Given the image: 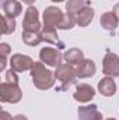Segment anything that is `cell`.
I'll list each match as a JSON object with an SVG mask.
<instances>
[{"mask_svg": "<svg viewBox=\"0 0 119 120\" xmlns=\"http://www.w3.org/2000/svg\"><path fill=\"white\" fill-rule=\"evenodd\" d=\"M31 78H32L34 85L41 91L51 90L56 81L55 71L45 67V64L42 61H35L34 67L31 68Z\"/></svg>", "mask_w": 119, "mask_h": 120, "instance_id": "obj_1", "label": "cell"}, {"mask_svg": "<svg viewBox=\"0 0 119 120\" xmlns=\"http://www.w3.org/2000/svg\"><path fill=\"white\" fill-rule=\"evenodd\" d=\"M55 78L62 82V87L59 88L60 91L69 90V87L73 85L76 78H77L76 67H73V66H70L67 63L60 64L59 67H56V70H55Z\"/></svg>", "mask_w": 119, "mask_h": 120, "instance_id": "obj_2", "label": "cell"}, {"mask_svg": "<svg viewBox=\"0 0 119 120\" xmlns=\"http://www.w3.org/2000/svg\"><path fill=\"white\" fill-rule=\"evenodd\" d=\"M64 17L66 14L60 10L59 7H55V6H49L44 10V14H42V21H44V27H48V28H62V24L64 21Z\"/></svg>", "mask_w": 119, "mask_h": 120, "instance_id": "obj_3", "label": "cell"}, {"mask_svg": "<svg viewBox=\"0 0 119 120\" xmlns=\"http://www.w3.org/2000/svg\"><path fill=\"white\" fill-rule=\"evenodd\" d=\"M23 98V91L18 84L1 82L0 84V102L3 103H18Z\"/></svg>", "mask_w": 119, "mask_h": 120, "instance_id": "obj_4", "label": "cell"}, {"mask_svg": "<svg viewBox=\"0 0 119 120\" xmlns=\"http://www.w3.org/2000/svg\"><path fill=\"white\" fill-rule=\"evenodd\" d=\"M23 28L28 32H39L42 30L41 21H39V11L35 6H28L24 14L23 20Z\"/></svg>", "mask_w": 119, "mask_h": 120, "instance_id": "obj_5", "label": "cell"}, {"mask_svg": "<svg viewBox=\"0 0 119 120\" xmlns=\"http://www.w3.org/2000/svg\"><path fill=\"white\" fill-rule=\"evenodd\" d=\"M39 59L44 64L49 66V67H59L60 64H63V55L60 53L58 49L53 48H44L39 52Z\"/></svg>", "mask_w": 119, "mask_h": 120, "instance_id": "obj_6", "label": "cell"}, {"mask_svg": "<svg viewBox=\"0 0 119 120\" xmlns=\"http://www.w3.org/2000/svg\"><path fill=\"white\" fill-rule=\"evenodd\" d=\"M102 73L107 77H119V56L112 53V52H107V55L104 56L102 60Z\"/></svg>", "mask_w": 119, "mask_h": 120, "instance_id": "obj_7", "label": "cell"}, {"mask_svg": "<svg viewBox=\"0 0 119 120\" xmlns=\"http://www.w3.org/2000/svg\"><path fill=\"white\" fill-rule=\"evenodd\" d=\"M34 60L27 55L16 53L10 59V68H13L16 73H24L27 70H31L34 67Z\"/></svg>", "mask_w": 119, "mask_h": 120, "instance_id": "obj_8", "label": "cell"}, {"mask_svg": "<svg viewBox=\"0 0 119 120\" xmlns=\"http://www.w3.org/2000/svg\"><path fill=\"white\" fill-rule=\"evenodd\" d=\"M94 96H95V90L91 85H88V84L76 85V91L73 94V98L79 103H87V102L94 99Z\"/></svg>", "mask_w": 119, "mask_h": 120, "instance_id": "obj_9", "label": "cell"}, {"mask_svg": "<svg viewBox=\"0 0 119 120\" xmlns=\"http://www.w3.org/2000/svg\"><path fill=\"white\" fill-rule=\"evenodd\" d=\"M77 115H79V120H104L102 113L98 110L97 105L79 106Z\"/></svg>", "mask_w": 119, "mask_h": 120, "instance_id": "obj_10", "label": "cell"}, {"mask_svg": "<svg viewBox=\"0 0 119 120\" xmlns=\"http://www.w3.org/2000/svg\"><path fill=\"white\" fill-rule=\"evenodd\" d=\"M97 71V66L92 60L84 59L83 63H80L76 67V73H77V78H90L95 74Z\"/></svg>", "mask_w": 119, "mask_h": 120, "instance_id": "obj_11", "label": "cell"}, {"mask_svg": "<svg viewBox=\"0 0 119 120\" xmlns=\"http://www.w3.org/2000/svg\"><path fill=\"white\" fill-rule=\"evenodd\" d=\"M3 11H4V15L16 18L21 15L23 6L18 0H3Z\"/></svg>", "mask_w": 119, "mask_h": 120, "instance_id": "obj_12", "label": "cell"}, {"mask_svg": "<svg viewBox=\"0 0 119 120\" xmlns=\"http://www.w3.org/2000/svg\"><path fill=\"white\" fill-rule=\"evenodd\" d=\"M98 91L104 96H114L116 94V84L112 77H105L98 81Z\"/></svg>", "mask_w": 119, "mask_h": 120, "instance_id": "obj_13", "label": "cell"}, {"mask_svg": "<svg viewBox=\"0 0 119 120\" xmlns=\"http://www.w3.org/2000/svg\"><path fill=\"white\" fill-rule=\"evenodd\" d=\"M63 60H64V63H67L73 67H77L80 63H83L84 53H83V50H80L77 48H71L63 55Z\"/></svg>", "mask_w": 119, "mask_h": 120, "instance_id": "obj_14", "label": "cell"}, {"mask_svg": "<svg viewBox=\"0 0 119 120\" xmlns=\"http://www.w3.org/2000/svg\"><path fill=\"white\" fill-rule=\"evenodd\" d=\"M92 20H94V8L91 6H86L76 15V24L79 27H87L91 24Z\"/></svg>", "mask_w": 119, "mask_h": 120, "instance_id": "obj_15", "label": "cell"}, {"mask_svg": "<svg viewBox=\"0 0 119 120\" xmlns=\"http://www.w3.org/2000/svg\"><path fill=\"white\" fill-rule=\"evenodd\" d=\"M99 22H101V27L104 30L112 32L114 30H116V27H118V24H119V20H118V17L115 15L114 11H107V13H104L101 15Z\"/></svg>", "mask_w": 119, "mask_h": 120, "instance_id": "obj_16", "label": "cell"}, {"mask_svg": "<svg viewBox=\"0 0 119 120\" xmlns=\"http://www.w3.org/2000/svg\"><path fill=\"white\" fill-rule=\"evenodd\" d=\"M88 0H67L66 1V14H69L70 17H73L76 20V15L80 10H83L86 6H90Z\"/></svg>", "mask_w": 119, "mask_h": 120, "instance_id": "obj_17", "label": "cell"}, {"mask_svg": "<svg viewBox=\"0 0 119 120\" xmlns=\"http://www.w3.org/2000/svg\"><path fill=\"white\" fill-rule=\"evenodd\" d=\"M21 38H23V42L25 45H28V46H36L41 42H44L42 35H41V31L39 32H28V31H24L21 34Z\"/></svg>", "mask_w": 119, "mask_h": 120, "instance_id": "obj_18", "label": "cell"}, {"mask_svg": "<svg viewBox=\"0 0 119 120\" xmlns=\"http://www.w3.org/2000/svg\"><path fill=\"white\" fill-rule=\"evenodd\" d=\"M41 35H42L44 42H48V43H59V36H58L56 28H48V27H44L42 25Z\"/></svg>", "mask_w": 119, "mask_h": 120, "instance_id": "obj_19", "label": "cell"}, {"mask_svg": "<svg viewBox=\"0 0 119 120\" xmlns=\"http://www.w3.org/2000/svg\"><path fill=\"white\" fill-rule=\"evenodd\" d=\"M1 22H3V25H1V34L3 35H10V34H13L16 31V25H17L16 18L8 17V15H3Z\"/></svg>", "mask_w": 119, "mask_h": 120, "instance_id": "obj_20", "label": "cell"}, {"mask_svg": "<svg viewBox=\"0 0 119 120\" xmlns=\"http://www.w3.org/2000/svg\"><path fill=\"white\" fill-rule=\"evenodd\" d=\"M10 52H11V48H10V45H8V43H6V42L0 43V56H1V66H0V68H1V71H4V70H6L7 56H8V53H10Z\"/></svg>", "mask_w": 119, "mask_h": 120, "instance_id": "obj_21", "label": "cell"}, {"mask_svg": "<svg viewBox=\"0 0 119 120\" xmlns=\"http://www.w3.org/2000/svg\"><path fill=\"white\" fill-rule=\"evenodd\" d=\"M6 82L18 84V75H17V73H16L13 68H8V70L6 71Z\"/></svg>", "mask_w": 119, "mask_h": 120, "instance_id": "obj_22", "label": "cell"}, {"mask_svg": "<svg viewBox=\"0 0 119 120\" xmlns=\"http://www.w3.org/2000/svg\"><path fill=\"white\" fill-rule=\"evenodd\" d=\"M0 117H1V120H13V117L10 116V113H8V112H6V110H3V112H1V116H0Z\"/></svg>", "mask_w": 119, "mask_h": 120, "instance_id": "obj_23", "label": "cell"}, {"mask_svg": "<svg viewBox=\"0 0 119 120\" xmlns=\"http://www.w3.org/2000/svg\"><path fill=\"white\" fill-rule=\"evenodd\" d=\"M13 120H28V119L24 115H16V116H13Z\"/></svg>", "mask_w": 119, "mask_h": 120, "instance_id": "obj_24", "label": "cell"}, {"mask_svg": "<svg viewBox=\"0 0 119 120\" xmlns=\"http://www.w3.org/2000/svg\"><path fill=\"white\" fill-rule=\"evenodd\" d=\"M114 13H115V15L118 17V20H119V3L118 4H115V7H114Z\"/></svg>", "mask_w": 119, "mask_h": 120, "instance_id": "obj_25", "label": "cell"}, {"mask_svg": "<svg viewBox=\"0 0 119 120\" xmlns=\"http://www.w3.org/2000/svg\"><path fill=\"white\" fill-rule=\"evenodd\" d=\"M21 1H23L24 4H28V6H32V4H34V3H35L36 0H21Z\"/></svg>", "mask_w": 119, "mask_h": 120, "instance_id": "obj_26", "label": "cell"}, {"mask_svg": "<svg viewBox=\"0 0 119 120\" xmlns=\"http://www.w3.org/2000/svg\"><path fill=\"white\" fill-rule=\"evenodd\" d=\"M51 1H53V3H62V1H64V0H51Z\"/></svg>", "mask_w": 119, "mask_h": 120, "instance_id": "obj_27", "label": "cell"}, {"mask_svg": "<svg viewBox=\"0 0 119 120\" xmlns=\"http://www.w3.org/2000/svg\"><path fill=\"white\" fill-rule=\"evenodd\" d=\"M105 120H116V119H114V117H109V119H105Z\"/></svg>", "mask_w": 119, "mask_h": 120, "instance_id": "obj_28", "label": "cell"}]
</instances>
